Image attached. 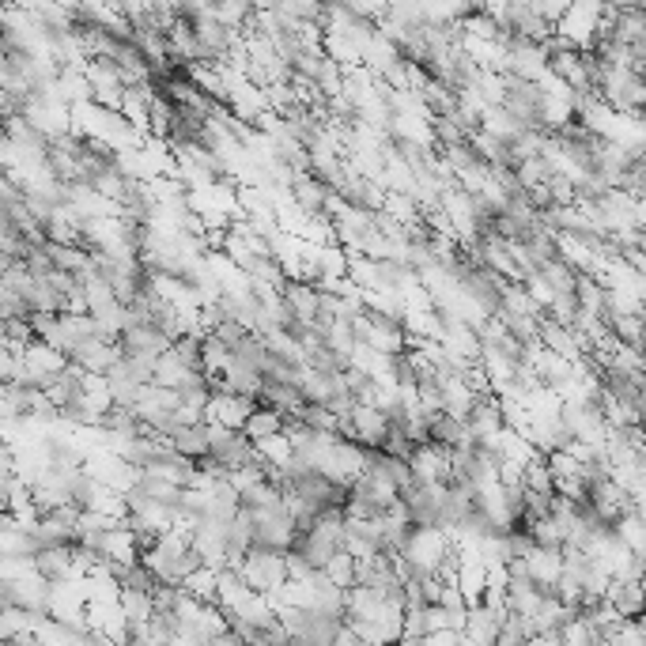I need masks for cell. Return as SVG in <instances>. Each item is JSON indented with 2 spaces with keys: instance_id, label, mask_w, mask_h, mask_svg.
I'll use <instances>...</instances> for the list:
<instances>
[{
  "instance_id": "27",
  "label": "cell",
  "mask_w": 646,
  "mask_h": 646,
  "mask_svg": "<svg viewBox=\"0 0 646 646\" xmlns=\"http://www.w3.org/2000/svg\"><path fill=\"white\" fill-rule=\"evenodd\" d=\"M526 4H529V12H537L544 23H556V19L567 12V4H571V0H526Z\"/></svg>"
},
{
  "instance_id": "9",
  "label": "cell",
  "mask_w": 646,
  "mask_h": 646,
  "mask_svg": "<svg viewBox=\"0 0 646 646\" xmlns=\"http://www.w3.org/2000/svg\"><path fill=\"white\" fill-rule=\"evenodd\" d=\"M34 571L46 578V582H61V578H84V571L72 560V548L68 544H46L34 552Z\"/></svg>"
},
{
  "instance_id": "6",
  "label": "cell",
  "mask_w": 646,
  "mask_h": 646,
  "mask_svg": "<svg viewBox=\"0 0 646 646\" xmlns=\"http://www.w3.org/2000/svg\"><path fill=\"white\" fill-rule=\"evenodd\" d=\"M408 473H412V480H446V473H450V461H446V446H439V442H416L412 450H408Z\"/></svg>"
},
{
  "instance_id": "17",
  "label": "cell",
  "mask_w": 646,
  "mask_h": 646,
  "mask_svg": "<svg viewBox=\"0 0 646 646\" xmlns=\"http://www.w3.org/2000/svg\"><path fill=\"white\" fill-rule=\"evenodd\" d=\"M280 427H284V412H280V408H272V405H265V401H257V405L250 408V416L242 420V431H246L254 442L276 435Z\"/></svg>"
},
{
  "instance_id": "13",
  "label": "cell",
  "mask_w": 646,
  "mask_h": 646,
  "mask_svg": "<svg viewBox=\"0 0 646 646\" xmlns=\"http://www.w3.org/2000/svg\"><path fill=\"white\" fill-rule=\"evenodd\" d=\"M612 533L620 537V544L635 552V556H646V526H643V503L628 507L616 522H612Z\"/></svg>"
},
{
  "instance_id": "28",
  "label": "cell",
  "mask_w": 646,
  "mask_h": 646,
  "mask_svg": "<svg viewBox=\"0 0 646 646\" xmlns=\"http://www.w3.org/2000/svg\"><path fill=\"white\" fill-rule=\"evenodd\" d=\"M0 348H4V318H0Z\"/></svg>"
},
{
  "instance_id": "3",
  "label": "cell",
  "mask_w": 646,
  "mask_h": 646,
  "mask_svg": "<svg viewBox=\"0 0 646 646\" xmlns=\"http://www.w3.org/2000/svg\"><path fill=\"white\" fill-rule=\"evenodd\" d=\"M118 348L121 356H133V359H155L163 356L170 348V337L159 329V325H125L118 333Z\"/></svg>"
},
{
  "instance_id": "14",
  "label": "cell",
  "mask_w": 646,
  "mask_h": 646,
  "mask_svg": "<svg viewBox=\"0 0 646 646\" xmlns=\"http://www.w3.org/2000/svg\"><path fill=\"white\" fill-rule=\"evenodd\" d=\"M605 601H612V609L620 612V616H639L643 612V578L639 582H631V578H609Z\"/></svg>"
},
{
  "instance_id": "7",
  "label": "cell",
  "mask_w": 646,
  "mask_h": 646,
  "mask_svg": "<svg viewBox=\"0 0 646 646\" xmlns=\"http://www.w3.org/2000/svg\"><path fill=\"white\" fill-rule=\"evenodd\" d=\"M99 556H106L110 563H121V567H133V563H140V544H136V533L125 526V522L102 529V533H99Z\"/></svg>"
},
{
  "instance_id": "15",
  "label": "cell",
  "mask_w": 646,
  "mask_h": 646,
  "mask_svg": "<svg viewBox=\"0 0 646 646\" xmlns=\"http://www.w3.org/2000/svg\"><path fill=\"white\" fill-rule=\"evenodd\" d=\"M439 393H442V412H450V416H469V408L476 405V397L480 393L465 382V378H442L439 382Z\"/></svg>"
},
{
  "instance_id": "19",
  "label": "cell",
  "mask_w": 646,
  "mask_h": 646,
  "mask_svg": "<svg viewBox=\"0 0 646 646\" xmlns=\"http://www.w3.org/2000/svg\"><path fill=\"white\" fill-rule=\"evenodd\" d=\"M322 575L329 578V582H333V586H344V590H348V586H352V582H356V556H352V552H348V548H344V544H340L337 552H333V556H329V560H325Z\"/></svg>"
},
{
  "instance_id": "26",
  "label": "cell",
  "mask_w": 646,
  "mask_h": 646,
  "mask_svg": "<svg viewBox=\"0 0 646 646\" xmlns=\"http://www.w3.org/2000/svg\"><path fill=\"white\" fill-rule=\"evenodd\" d=\"M382 454H393V458H408V450H412V442H408V435L401 431L397 424H390V431L382 435V446H378Z\"/></svg>"
},
{
  "instance_id": "23",
  "label": "cell",
  "mask_w": 646,
  "mask_h": 646,
  "mask_svg": "<svg viewBox=\"0 0 646 646\" xmlns=\"http://www.w3.org/2000/svg\"><path fill=\"white\" fill-rule=\"evenodd\" d=\"M186 594H193L197 601H216V567H197V571H189L182 582H178Z\"/></svg>"
},
{
  "instance_id": "10",
  "label": "cell",
  "mask_w": 646,
  "mask_h": 646,
  "mask_svg": "<svg viewBox=\"0 0 646 646\" xmlns=\"http://www.w3.org/2000/svg\"><path fill=\"white\" fill-rule=\"evenodd\" d=\"M280 299H284V306L291 310L295 322H303V325L314 322V314H318V288H314L310 280H291V276H284Z\"/></svg>"
},
{
  "instance_id": "20",
  "label": "cell",
  "mask_w": 646,
  "mask_h": 646,
  "mask_svg": "<svg viewBox=\"0 0 646 646\" xmlns=\"http://www.w3.org/2000/svg\"><path fill=\"white\" fill-rule=\"evenodd\" d=\"M492 314L499 318V325H503V329H507L514 340H522V344L537 340V318H529V314H518V310H507V306H495Z\"/></svg>"
},
{
  "instance_id": "16",
  "label": "cell",
  "mask_w": 646,
  "mask_h": 646,
  "mask_svg": "<svg viewBox=\"0 0 646 646\" xmlns=\"http://www.w3.org/2000/svg\"><path fill=\"white\" fill-rule=\"evenodd\" d=\"M178 454H186V458H204L208 454V435H204V424H174L167 431V439Z\"/></svg>"
},
{
  "instance_id": "4",
  "label": "cell",
  "mask_w": 646,
  "mask_h": 646,
  "mask_svg": "<svg viewBox=\"0 0 646 646\" xmlns=\"http://www.w3.org/2000/svg\"><path fill=\"white\" fill-rule=\"evenodd\" d=\"M390 431V420H386V412L374 405H352L348 412V439H356L359 446H367V450H378L382 446V435Z\"/></svg>"
},
{
  "instance_id": "21",
  "label": "cell",
  "mask_w": 646,
  "mask_h": 646,
  "mask_svg": "<svg viewBox=\"0 0 646 646\" xmlns=\"http://www.w3.org/2000/svg\"><path fill=\"white\" fill-rule=\"evenodd\" d=\"M537 272H541V280L548 284L552 291H575V280H578V272L563 261L560 254L556 257H548L544 265H537Z\"/></svg>"
},
{
  "instance_id": "25",
  "label": "cell",
  "mask_w": 646,
  "mask_h": 646,
  "mask_svg": "<svg viewBox=\"0 0 646 646\" xmlns=\"http://www.w3.org/2000/svg\"><path fill=\"white\" fill-rule=\"evenodd\" d=\"M227 359H231V352H227L212 333H204L201 337V371H223V367H227Z\"/></svg>"
},
{
  "instance_id": "18",
  "label": "cell",
  "mask_w": 646,
  "mask_h": 646,
  "mask_svg": "<svg viewBox=\"0 0 646 646\" xmlns=\"http://www.w3.org/2000/svg\"><path fill=\"white\" fill-rule=\"evenodd\" d=\"M609 333L620 344H631L643 352V310H624V314H612L609 318Z\"/></svg>"
},
{
  "instance_id": "5",
  "label": "cell",
  "mask_w": 646,
  "mask_h": 646,
  "mask_svg": "<svg viewBox=\"0 0 646 646\" xmlns=\"http://www.w3.org/2000/svg\"><path fill=\"white\" fill-rule=\"evenodd\" d=\"M254 405H257L254 397H242V393H231V390H216V393H208L204 420H208V424H223V427H242V420L250 416V408Z\"/></svg>"
},
{
  "instance_id": "8",
  "label": "cell",
  "mask_w": 646,
  "mask_h": 646,
  "mask_svg": "<svg viewBox=\"0 0 646 646\" xmlns=\"http://www.w3.org/2000/svg\"><path fill=\"white\" fill-rule=\"evenodd\" d=\"M46 601H50V582L38 575V571L8 578V605H19V609H31V612H46Z\"/></svg>"
},
{
  "instance_id": "1",
  "label": "cell",
  "mask_w": 646,
  "mask_h": 646,
  "mask_svg": "<svg viewBox=\"0 0 646 646\" xmlns=\"http://www.w3.org/2000/svg\"><path fill=\"white\" fill-rule=\"evenodd\" d=\"M450 533L442 526H408L405 544H401V560L412 575H439V563L450 552Z\"/></svg>"
},
{
  "instance_id": "12",
  "label": "cell",
  "mask_w": 646,
  "mask_h": 646,
  "mask_svg": "<svg viewBox=\"0 0 646 646\" xmlns=\"http://www.w3.org/2000/svg\"><path fill=\"white\" fill-rule=\"evenodd\" d=\"M257 401L280 408L284 416H299V408L306 405V397H303V390H299V386L280 382V378H265V374H261V393H257Z\"/></svg>"
},
{
  "instance_id": "22",
  "label": "cell",
  "mask_w": 646,
  "mask_h": 646,
  "mask_svg": "<svg viewBox=\"0 0 646 646\" xmlns=\"http://www.w3.org/2000/svg\"><path fill=\"white\" fill-rule=\"evenodd\" d=\"M231 356H235L238 363H246V367L261 371V367H265V359H269V344H265L261 333H242V340L231 348Z\"/></svg>"
},
{
  "instance_id": "11",
  "label": "cell",
  "mask_w": 646,
  "mask_h": 646,
  "mask_svg": "<svg viewBox=\"0 0 646 646\" xmlns=\"http://www.w3.org/2000/svg\"><path fill=\"white\" fill-rule=\"evenodd\" d=\"M526 575L541 586L544 594H552V586H556V578H560V548L533 544L526 552Z\"/></svg>"
},
{
  "instance_id": "2",
  "label": "cell",
  "mask_w": 646,
  "mask_h": 646,
  "mask_svg": "<svg viewBox=\"0 0 646 646\" xmlns=\"http://www.w3.org/2000/svg\"><path fill=\"white\" fill-rule=\"evenodd\" d=\"M238 571H242V582L257 590V594H269L276 586H284L288 578V567H284V548H265V544H250L238 560Z\"/></svg>"
},
{
  "instance_id": "24",
  "label": "cell",
  "mask_w": 646,
  "mask_h": 646,
  "mask_svg": "<svg viewBox=\"0 0 646 646\" xmlns=\"http://www.w3.org/2000/svg\"><path fill=\"white\" fill-rule=\"evenodd\" d=\"M254 446H257V461H265V465H284L291 458V442L284 439V431H276V435L254 442Z\"/></svg>"
}]
</instances>
